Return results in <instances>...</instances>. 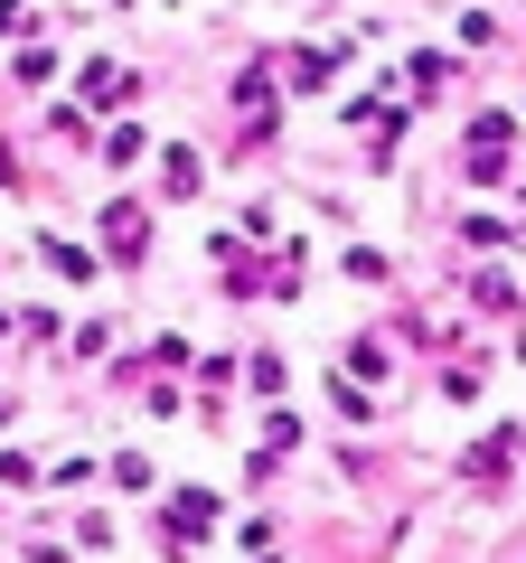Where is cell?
Instances as JSON below:
<instances>
[{"mask_svg": "<svg viewBox=\"0 0 526 563\" xmlns=\"http://www.w3.org/2000/svg\"><path fill=\"white\" fill-rule=\"evenodd\" d=\"M103 235H113V254H142V207H113V217H103Z\"/></svg>", "mask_w": 526, "mask_h": 563, "instance_id": "1", "label": "cell"}, {"mask_svg": "<svg viewBox=\"0 0 526 563\" xmlns=\"http://www.w3.org/2000/svg\"><path fill=\"white\" fill-rule=\"evenodd\" d=\"M207 517H217V498H207V488H198V498H169V526H179V536H188V526H207Z\"/></svg>", "mask_w": 526, "mask_h": 563, "instance_id": "2", "label": "cell"}, {"mask_svg": "<svg viewBox=\"0 0 526 563\" xmlns=\"http://www.w3.org/2000/svg\"><path fill=\"white\" fill-rule=\"evenodd\" d=\"M161 179H169V198H188V188H198V151H169Z\"/></svg>", "mask_w": 526, "mask_h": 563, "instance_id": "3", "label": "cell"}, {"mask_svg": "<svg viewBox=\"0 0 526 563\" xmlns=\"http://www.w3.org/2000/svg\"><path fill=\"white\" fill-rule=\"evenodd\" d=\"M85 95H95V103H113V95H132V76H122V66H95V76H85Z\"/></svg>", "mask_w": 526, "mask_h": 563, "instance_id": "4", "label": "cell"}]
</instances>
